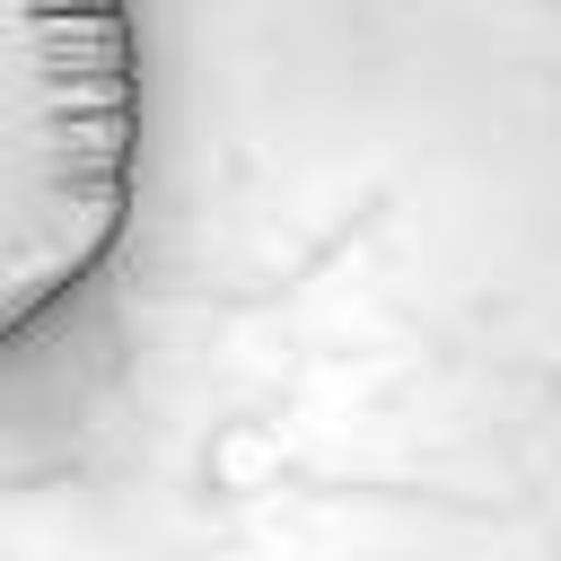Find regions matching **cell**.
Listing matches in <instances>:
<instances>
[{
  "label": "cell",
  "instance_id": "6da1fadb",
  "mask_svg": "<svg viewBox=\"0 0 561 561\" xmlns=\"http://www.w3.org/2000/svg\"><path fill=\"white\" fill-rule=\"evenodd\" d=\"M140 123V0H0V359L123 254Z\"/></svg>",
  "mask_w": 561,
  "mask_h": 561
}]
</instances>
